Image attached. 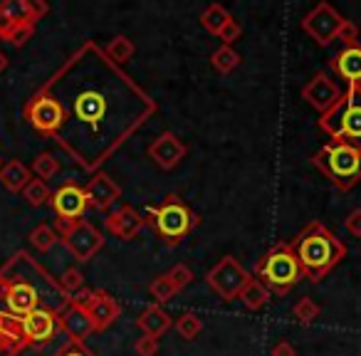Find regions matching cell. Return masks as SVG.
Returning a JSON list of instances; mask_svg holds the SVG:
<instances>
[{"mask_svg":"<svg viewBox=\"0 0 361 356\" xmlns=\"http://www.w3.org/2000/svg\"><path fill=\"white\" fill-rule=\"evenodd\" d=\"M292 250L302 267V275L310 282H319L346 255L344 243L319 221L305 226V231L292 240Z\"/></svg>","mask_w":361,"mask_h":356,"instance_id":"6da1fadb","label":"cell"},{"mask_svg":"<svg viewBox=\"0 0 361 356\" xmlns=\"http://www.w3.org/2000/svg\"><path fill=\"white\" fill-rule=\"evenodd\" d=\"M146 223L154 226V231L159 233V238L166 245L176 247L191 235L198 216L176 193H169L159 206L146 208Z\"/></svg>","mask_w":361,"mask_h":356,"instance_id":"7a4b0ae2","label":"cell"},{"mask_svg":"<svg viewBox=\"0 0 361 356\" xmlns=\"http://www.w3.org/2000/svg\"><path fill=\"white\" fill-rule=\"evenodd\" d=\"M319 129L329 136V141L361 149V87H346L341 99L322 114Z\"/></svg>","mask_w":361,"mask_h":356,"instance_id":"3957f363","label":"cell"},{"mask_svg":"<svg viewBox=\"0 0 361 356\" xmlns=\"http://www.w3.org/2000/svg\"><path fill=\"white\" fill-rule=\"evenodd\" d=\"M312 161L341 191H349L361 181V149H356L351 144L326 141Z\"/></svg>","mask_w":361,"mask_h":356,"instance_id":"277c9868","label":"cell"},{"mask_svg":"<svg viewBox=\"0 0 361 356\" xmlns=\"http://www.w3.org/2000/svg\"><path fill=\"white\" fill-rule=\"evenodd\" d=\"M255 277L275 295H287L302 280V267L292 250V243H277L255 262Z\"/></svg>","mask_w":361,"mask_h":356,"instance_id":"5b68a950","label":"cell"},{"mask_svg":"<svg viewBox=\"0 0 361 356\" xmlns=\"http://www.w3.org/2000/svg\"><path fill=\"white\" fill-rule=\"evenodd\" d=\"M55 231L77 262L92 260V257L102 250V245H104L102 233L97 231L90 221H85V218H82V221H75V223L55 221Z\"/></svg>","mask_w":361,"mask_h":356,"instance_id":"8992f818","label":"cell"},{"mask_svg":"<svg viewBox=\"0 0 361 356\" xmlns=\"http://www.w3.org/2000/svg\"><path fill=\"white\" fill-rule=\"evenodd\" d=\"M247 280H250V275H247L245 267L235 260V255L221 257V260L211 267V272L206 275L208 287H211L223 302L238 300V295H240V290L247 285Z\"/></svg>","mask_w":361,"mask_h":356,"instance_id":"52a82bcc","label":"cell"},{"mask_svg":"<svg viewBox=\"0 0 361 356\" xmlns=\"http://www.w3.org/2000/svg\"><path fill=\"white\" fill-rule=\"evenodd\" d=\"M25 116L37 131H42L47 136H57V131L62 129V124L67 119L62 102L55 99L52 94H47V92H40V94H35L27 102Z\"/></svg>","mask_w":361,"mask_h":356,"instance_id":"ba28073f","label":"cell"},{"mask_svg":"<svg viewBox=\"0 0 361 356\" xmlns=\"http://www.w3.org/2000/svg\"><path fill=\"white\" fill-rule=\"evenodd\" d=\"M344 20L346 18H341L334 6H329V3H319V6H314L305 16V20H302V30H305L307 35L317 42V45L324 47V45H331V42L336 40V32H339V27L344 25Z\"/></svg>","mask_w":361,"mask_h":356,"instance_id":"9c48e42d","label":"cell"},{"mask_svg":"<svg viewBox=\"0 0 361 356\" xmlns=\"http://www.w3.org/2000/svg\"><path fill=\"white\" fill-rule=\"evenodd\" d=\"M72 302H80V305L85 307L97 331L109 329V326L114 324V321L119 319V314H121L119 302H116L114 297H111L109 292H104V290H97V292L82 290L80 295L72 297Z\"/></svg>","mask_w":361,"mask_h":356,"instance_id":"30bf717a","label":"cell"},{"mask_svg":"<svg viewBox=\"0 0 361 356\" xmlns=\"http://www.w3.org/2000/svg\"><path fill=\"white\" fill-rule=\"evenodd\" d=\"M0 297L6 300L11 314L18 317V319H23V317H27L30 312H35L40 307L37 290L30 282H23V280H6V277H0Z\"/></svg>","mask_w":361,"mask_h":356,"instance_id":"8fae6325","label":"cell"},{"mask_svg":"<svg viewBox=\"0 0 361 356\" xmlns=\"http://www.w3.org/2000/svg\"><path fill=\"white\" fill-rule=\"evenodd\" d=\"M341 94H344L341 87L336 85V80H331L326 72H317L305 85V90H302V99L310 106H314L319 114H326V111L341 99Z\"/></svg>","mask_w":361,"mask_h":356,"instance_id":"7c38bea8","label":"cell"},{"mask_svg":"<svg viewBox=\"0 0 361 356\" xmlns=\"http://www.w3.org/2000/svg\"><path fill=\"white\" fill-rule=\"evenodd\" d=\"M50 206L55 211L57 221H65V223H75L82 221L87 211V196H85V188L77 186V183H65L60 186L50 198Z\"/></svg>","mask_w":361,"mask_h":356,"instance_id":"4fadbf2b","label":"cell"},{"mask_svg":"<svg viewBox=\"0 0 361 356\" xmlns=\"http://www.w3.org/2000/svg\"><path fill=\"white\" fill-rule=\"evenodd\" d=\"M20 324H23V341L27 346V344H45V341H50L55 336L60 321H57V312L37 307L35 312L23 317Z\"/></svg>","mask_w":361,"mask_h":356,"instance_id":"5bb4252c","label":"cell"},{"mask_svg":"<svg viewBox=\"0 0 361 356\" xmlns=\"http://www.w3.org/2000/svg\"><path fill=\"white\" fill-rule=\"evenodd\" d=\"M186 144L173 134V131H166V134L156 136L149 146V159L154 161L159 168L171 171L186 159Z\"/></svg>","mask_w":361,"mask_h":356,"instance_id":"9a60e30c","label":"cell"},{"mask_svg":"<svg viewBox=\"0 0 361 356\" xmlns=\"http://www.w3.org/2000/svg\"><path fill=\"white\" fill-rule=\"evenodd\" d=\"M106 233L119 240H134L146 226V218L136 211L134 206H119L116 211H111L109 216L104 218Z\"/></svg>","mask_w":361,"mask_h":356,"instance_id":"2e32d148","label":"cell"},{"mask_svg":"<svg viewBox=\"0 0 361 356\" xmlns=\"http://www.w3.org/2000/svg\"><path fill=\"white\" fill-rule=\"evenodd\" d=\"M57 321H60V326L65 329V334L70 336L75 344H82L87 336H92L97 331L85 307H82L80 302H72V300L67 302L60 312H57Z\"/></svg>","mask_w":361,"mask_h":356,"instance_id":"e0dca14e","label":"cell"},{"mask_svg":"<svg viewBox=\"0 0 361 356\" xmlns=\"http://www.w3.org/2000/svg\"><path fill=\"white\" fill-rule=\"evenodd\" d=\"M87 206L97 208V211H106L111 208L121 196V188L114 183V178L106 173H97L94 178H90V183L85 186Z\"/></svg>","mask_w":361,"mask_h":356,"instance_id":"ac0fdd59","label":"cell"},{"mask_svg":"<svg viewBox=\"0 0 361 356\" xmlns=\"http://www.w3.org/2000/svg\"><path fill=\"white\" fill-rule=\"evenodd\" d=\"M75 116L82 124L99 126L102 119H106V97L97 90H85L75 97Z\"/></svg>","mask_w":361,"mask_h":356,"instance_id":"d6986e66","label":"cell"},{"mask_svg":"<svg viewBox=\"0 0 361 356\" xmlns=\"http://www.w3.org/2000/svg\"><path fill=\"white\" fill-rule=\"evenodd\" d=\"M331 70L346 82V87H361V45L341 47L339 55L331 60Z\"/></svg>","mask_w":361,"mask_h":356,"instance_id":"ffe728a7","label":"cell"},{"mask_svg":"<svg viewBox=\"0 0 361 356\" xmlns=\"http://www.w3.org/2000/svg\"><path fill=\"white\" fill-rule=\"evenodd\" d=\"M136 324H139V329L144 336L159 339V336H164L166 331L173 326V319H171V314L164 309V307L154 302V305H149L139 317H136Z\"/></svg>","mask_w":361,"mask_h":356,"instance_id":"44dd1931","label":"cell"},{"mask_svg":"<svg viewBox=\"0 0 361 356\" xmlns=\"http://www.w3.org/2000/svg\"><path fill=\"white\" fill-rule=\"evenodd\" d=\"M30 181H32V171L27 168L23 161H8V164L0 168V183L11 193H23Z\"/></svg>","mask_w":361,"mask_h":356,"instance_id":"7402d4cb","label":"cell"},{"mask_svg":"<svg viewBox=\"0 0 361 356\" xmlns=\"http://www.w3.org/2000/svg\"><path fill=\"white\" fill-rule=\"evenodd\" d=\"M238 300L243 302V307H245V309L257 312V309H262L267 302H270V290H267V287L262 285L257 277H250V280H247V285L240 290V295H238Z\"/></svg>","mask_w":361,"mask_h":356,"instance_id":"603a6c76","label":"cell"},{"mask_svg":"<svg viewBox=\"0 0 361 356\" xmlns=\"http://www.w3.org/2000/svg\"><path fill=\"white\" fill-rule=\"evenodd\" d=\"M231 13L226 11V8L221 6V3H213V6H208L206 11H203V16H201V25L206 27L211 35H221V30L223 27L231 23Z\"/></svg>","mask_w":361,"mask_h":356,"instance_id":"cb8c5ba5","label":"cell"},{"mask_svg":"<svg viewBox=\"0 0 361 356\" xmlns=\"http://www.w3.org/2000/svg\"><path fill=\"white\" fill-rule=\"evenodd\" d=\"M134 52H136L134 42H131L126 35L111 37V42L104 47V55L109 57V60L114 62V65H124V62H129L131 57H134Z\"/></svg>","mask_w":361,"mask_h":356,"instance_id":"d4e9b609","label":"cell"},{"mask_svg":"<svg viewBox=\"0 0 361 356\" xmlns=\"http://www.w3.org/2000/svg\"><path fill=\"white\" fill-rule=\"evenodd\" d=\"M211 62H213V67H216L221 75H231L233 70H235L238 65H240V55H238L233 47H228V45H221L216 52L211 55Z\"/></svg>","mask_w":361,"mask_h":356,"instance_id":"484cf974","label":"cell"},{"mask_svg":"<svg viewBox=\"0 0 361 356\" xmlns=\"http://www.w3.org/2000/svg\"><path fill=\"white\" fill-rule=\"evenodd\" d=\"M32 173L37 176V178H40V181H50V178H55L57 173H60V161L55 159V156L52 154H37L35 156V161H32Z\"/></svg>","mask_w":361,"mask_h":356,"instance_id":"4316f807","label":"cell"},{"mask_svg":"<svg viewBox=\"0 0 361 356\" xmlns=\"http://www.w3.org/2000/svg\"><path fill=\"white\" fill-rule=\"evenodd\" d=\"M173 329L178 331L180 339L191 341V339H196V336L201 334L203 321H201V317H198V314H193V312H186V314H180L178 319L173 321Z\"/></svg>","mask_w":361,"mask_h":356,"instance_id":"83f0119b","label":"cell"},{"mask_svg":"<svg viewBox=\"0 0 361 356\" xmlns=\"http://www.w3.org/2000/svg\"><path fill=\"white\" fill-rule=\"evenodd\" d=\"M23 198H25L32 208H40V206H45V203H50L52 191H50V186H47L45 181H40V178H32V181L25 186V191H23Z\"/></svg>","mask_w":361,"mask_h":356,"instance_id":"f1b7e54d","label":"cell"},{"mask_svg":"<svg viewBox=\"0 0 361 356\" xmlns=\"http://www.w3.org/2000/svg\"><path fill=\"white\" fill-rule=\"evenodd\" d=\"M292 317H295L297 324H312V321L319 317V305H317L312 297H302V300L295 302V307H292Z\"/></svg>","mask_w":361,"mask_h":356,"instance_id":"f546056e","label":"cell"},{"mask_svg":"<svg viewBox=\"0 0 361 356\" xmlns=\"http://www.w3.org/2000/svg\"><path fill=\"white\" fill-rule=\"evenodd\" d=\"M57 240H60V235H57L55 228L47 226V223H42V226H37L35 231L30 233V243H32V245H35L40 252L52 250V247L57 245Z\"/></svg>","mask_w":361,"mask_h":356,"instance_id":"4dcf8cb0","label":"cell"},{"mask_svg":"<svg viewBox=\"0 0 361 356\" xmlns=\"http://www.w3.org/2000/svg\"><path fill=\"white\" fill-rule=\"evenodd\" d=\"M149 292H151V297L156 300V305H164V302H169V300H173L176 295H178V287L173 285V282L169 280V275H159L154 282L149 285Z\"/></svg>","mask_w":361,"mask_h":356,"instance_id":"1f68e13d","label":"cell"},{"mask_svg":"<svg viewBox=\"0 0 361 356\" xmlns=\"http://www.w3.org/2000/svg\"><path fill=\"white\" fill-rule=\"evenodd\" d=\"M60 290L67 295V300H72V297L80 295V292L85 290V277H82V272L77 270V267H70V270L62 272Z\"/></svg>","mask_w":361,"mask_h":356,"instance_id":"d6a6232c","label":"cell"},{"mask_svg":"<svg viewBox=\"0 0 361 356\" xmlns=\"http://www.w3.org/2000/svg\"><path fill=\"white\" fill-rule=\"evenodd\" d=\"M166 275H169V280L173 282L178 290H183V287H188L193 282V270L188 265H183V262H176Z\"/></svg>","mask_w":361,"mask_h":356,"instance_id":"836d02e7","label":"cell"},{"mask_svg":"<svg viewBox=\"0 0 361 356\" xmlns=\"http://www.w3.org/2000/svg\"><path fill=\"white\" fill-rule=\"evenodd\" d=\"M32 32H35V25H13L3 40L11 42V45H16V47H23L32 37Z\"/></svg>","mask_w":361,"mask_h":356,"instance_id":"e575fe53","label":"cell"},{"mask_svg":"<svg viewBox=\"0 0 361 356\" xmlns=\"http://www.w3.org/2000/svg\"><path fill=\"white\" fill-rule=\"evenodd\" d=\"M336 40H339L344 47L356 45V40H359V27H356L351 20H344V25H341L339 32H336Z\"/></svg>","mask_w":361,"mask_h":356,"instance_id":"d590c367","label":"cell"},{"mask_svg":"<svg viewBox=\"0 0 361 356\" xmlns=\"http://www.w3.org/2000/svg\"><path fill=\"white\" fill-rule=\"evenodd\" d=\"M134 351H136V356H156L159 354V339H151V336L141 334L139 339L134 341Z\"/></svg>","mask_w":361,"mask_h":356,"instance_id":"8d00e7d4","label":"cell"},{"mask_svg":"<svg viewBox=\"0 0 361 356\" xmlns=\"http://www.w3.org/2000/svg\"><path fill=\"white\" fill-rule=\"evenodd\" d=\"M240 35H243V25L235 20V18H231V23H228V25L223 27V30H221V35H218V37H221V40H223V45H228V47H231L233 42H235Z\"/></svg>","mask_w":361,"mask_h":356,"instance_id":"74e56055","label":"cell"},{"mask_svg":"<svg viewBox=\"0 0 361 356\" xmlns=\"http://www.w3.org/2000/svg\"><path fill=\"white\" fill-rule=\"evenodd\" d=\"M346 231L354 238H361V208H354V211L346 216Z\"/></svg>","mask_w":361,"mask_h":356,"instance_id":"f35d334b","label":"cell"},{"mask_svg":"<svg viewBox=\"0 0 361 356\" xmlns=\"http://www.w3.org/2000/svg\"><path fill=\"white\" fill-rule=\"evenodd\" d=\"M55 356H94V354H92L90 349H85L82 344H75V341H72L70 346H65L62 351H57Z\"/></svg>","mask_w":361,"mask_h":356,"instance_id":"ab89813d","label":"cell"},{"mask_svg":"<svg viewBox=\"0 0 361 356\" xmlns=\"http://www.w3.org/2000/svg\"><path fill=\"white\" fill-rule=\"evenodd\" d=\"M270 356H297V351H295V346L290 344V341H277L275 346H272V351H270Z\"/></svg>","mask_w":361,"mask_h":356,"instance_id":"60d3db41","label":"cell"},{"mask_svg":"<svg viewBox=\"0 0 361 356\" xmlns=\"http://www.w3.org/2000/svg\"><path fill=\"white\" fill-rule=\"evenodd\" d=\"M8 70V57H6V52H0V75Z\"/></svg>","mask_w":361,"mask_h":356,"instance_id":"b9f144b4","label":"cell"},{"mask_svg":"<svg viewBox=\"0 0 361 356\" xmlns=\"http://www.w3.org/2000/svg\"><path fill=\"white\" fill-rule=\"evenodd\" d=\"M3 321H6V312H0V331H3Z\"/></svg>","mask_w":361,"mask_h":356,"instance_id":"7bdbcfd3","label":"cell"}]
</instances>
